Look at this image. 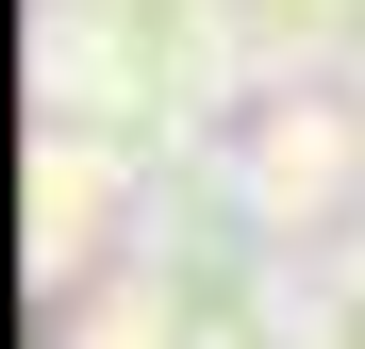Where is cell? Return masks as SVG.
Segmentation results:
<instances>
[{"label":"cell","instance_id":"1","mask_svg":"<svg viewBox=\"0 0 365 349\" xmlns=\"http://www.w3.org/2000/svg\"><path fill=\"white\" fill-rule=\"evenodd\" d=\"M34 116L100 150H216L250 116V67H232V0H34Z\"/></svg>","mask_w":365,"mask_h":349},{"label":"cell","instance_id":"2","mask_svg":"<svg viewBox=\"0 0 365 349\" xmlns=\"http://www.w3.org/2000/svg\"><path fill=\"white\" fill-rule=\"evenodd\" d=\"M216 150H232V183H250V233H266V250L316 266V250L365 233V100L349 84H266Z\"/></svg>","mask_w":365,"mask_h":349},{"label":"cell","instance_id":"3","mask_svg":"<svg viewBox=\"0 0 365 349\" xmlns=\"http://www.w3.org/2000/svg\"><path fill=\"white\" fill-rule=\"evenodd\" d=\"M133 200H150V166H133V150L50 133V116H34V150H17V266H34V300H50V316H67L83 283L133 266Z\"/></svg>","mask_w":365,"mask_h":349},{"label":"cell","instance_id":"4","mask_svg":"<svg viewBox=\"0 0 365 349\" xmlns=\"http://www.w3.org/2000/svg\"><path fill=\"white\" fill-rule=\"evenodd\" d=\"M349 34H365V0H232V67L266 84H349Z\"/></svg>","mask_w":365,"mask_h":349},{"label":"cell","instance_id":"5","mask_svg":"<svg viewBox=\"0 0 365 349\" xmlns=\"http://www.w3.org/2000/svg\"><path fill=\"white\" fill-rule=\"evenodd\" d=\"M50 349H200V316H182L150 266H116V283H83V300L50 316Z\"/></svg>","mask_w":365,"mask_h":349},{"label":"cell","instance_id":"6","mask_svg":"<svg viewBox=\"0 0 365 349\" xmlns=\"http://www.w3.org/2000/svg\"><path fill=\"white\" fill-rule=\"evenodd\" d=\"M299 349H365V233L299 266Z\"/></svg>","mask_w":365,"mask_h":349},{"label":"cell","instance_id":"7","mask_svg":"<svg viewBox=\"0 0 365 349\" xmlns=\"http://www.w3.org/2000/svg\"><path fill=\"white\" fill-rule=\"evenodd\" d=\"M349 84H365V34H349Z\"/></svg>","mask_w":365,"mask_h":349}]
</instances>
